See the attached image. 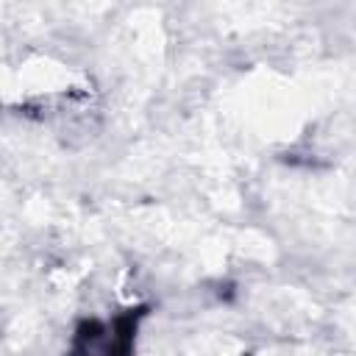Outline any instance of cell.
Listing matches in <instances>:
<instances>
[{
  "label": "cell",
  "instance_id": "1",
  "mask_svg": "<svg viewBox=\"0 0 356 356\" xmlns=\"http://www.w3.org/2000/svg\"><path fill=\"white\" fill-rule=\"evenodd\" d=\"M136 317L139 312H128L106 323H86L75 337L72 356H128L136 331Z\"/></svg>",
  "mask_w": 356,
  "mask_h": 356
}]
</instances>
